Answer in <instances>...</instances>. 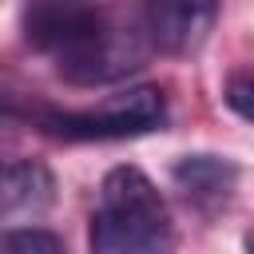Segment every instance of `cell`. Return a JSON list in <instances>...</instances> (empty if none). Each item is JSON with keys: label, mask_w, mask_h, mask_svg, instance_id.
<instances>
[{"label": "cell", "mask_w": 254, "mask_h": 254, "mask_svg": "<svg viewBox=\"0 0 254 254\" xmlns=\"http://www.w3.org/2000/svg\"><path fill=\"white\" fill-rule=\"evenodd\" d=\"M28 36L71 83H115L139 71L151 56L139 12L123 16L111 8H83L75 0L36 4V12L28 16Z\"/></svg>", "instance_id": "6da1fadb"}, {"label": "cell", "mask_w": 254, "mask_h": 254, "mask_svg": "<svg viewBox=\"0 0 254 254\" xmlns=\"http://www.w3.org/2000/svg\"><path fill=\"white\" fill-rule=\"evenodd\" d=\"M95 254H171L175 226L163 194L139 167H111L99 183V206L91 214Z\"/></svg>", "instance_id": "7a4b0ae2"}, {"label": "cell", "mask_w": 254, "mask_h": 254, "mask_svg": "<svg viewBox=\"0 0 254 254\" xmlns=\"http://www.w3.org/2000/svg\"><path fill=\"white\" fill-rule=\"evenodd\" d=\"M163 119H167L163 91L151 83H139L99 99V107H87V111H44L40 127L60 139H131L163 127Z\"/></svg>", "instance_id": "3957f363"}, {"label": "cell", "mask_w": 254, "mask_h": 254, "mask_svg": "<svg viewBox=\"0 0 254 254\" xmlns=\"http://www.w3.org/2000/svg\"><path fill=\"white\" fill-rule=\"evenodd\" d=\"M135 12L151 52L190 56L206 44L218 20V0H139Z\"/></svg>", "instance_id": "277c9868"}, {"label": "cell", "mask_w": 254, "mask_h": 254, "mask_svg": "<svg viewBox=\"0 0 254 254\" xmlns=\"http://www.w3.org/2000/svg\"><path fill=\"white\" fill-rule=\"evenodd\" d=\"M56 198V179L44 163L36 159H12L4 167V194H0V206H4V218H36L40 210H48Z\"/></svg>", "instance_id": "5b68a950"}, {"label": "cell", "mask_w": 254, "mask_h": 254, "mask_svg": "<svg viewBox=\"0 0 254 254\" xmlns=\"http://www.w3.org/2000/svg\"><path fill=\"white\" fill-rule=\"evenodd\" d=\"M171 175H175L179 190L194 202H222L234 190V179H238L234 163H226L218 155H187V159L175 163Z\"/></svg>", "instance_id": "8992f818"}, {"label": "cell", "mask_w": 254, "mask_h": 254, "mask_svg": "<svg viewBox=\"0 0 254 254\" xmlns=\"http://www.w3.org/2000/svg\"><path fill=\"white\" fill-rule=\"evenodd\" d=\"M0 254H67V250H64V238L52 234V230H40V226H12V230H4Z\"/></svg>", "instance_id": "52a82bcc"}, {"label": "cell", "mask_w": 254, "mask_h": 254, "mask_svg": "<svg viewBox=\"0 0 254 254\" xmlns=\"http://www.w3.org/2000/svg\"><path fill=\"white\" fill-rule=\"evenodd\" d=\"M226 107L254 123V75H242V79L226 83Z\"/></svg>", "instance_id": "ba28073f"}, {"label": "cell", "mask_w": 254, "mask_h": 254, "mask_svg": "<svg viewBox=\"0 0 254 254\" xmlns=\"http://www.w3.org/2000/svg\"><path fill=\"white\" fill-rule=\"evenodd\" d=\"M242 246H246V254H254V230L246 234V242H242Z\"/></svg>", "instance_id": "9c48e42d"}]
</instances>
